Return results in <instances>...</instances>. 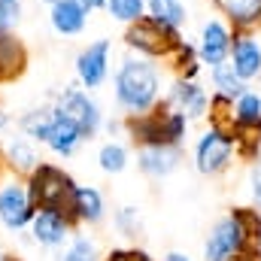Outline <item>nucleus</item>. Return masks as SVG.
<instances>
[{
  "label": "nucleus",
  "instance_id": "nucleus-1",
  "mask_svg": "<svg viewBox=\"0 0 261 261\" xmlns=\"http://www.w3.org/2000/svg\"><path fill=\"white\" fill-rule=\"evenodd\" d=\"M116 103L122 113L137 116L152 110L161 100V70L155 64V58H143V55H128L119 70H116Z\"/></svg>",
  "mask_w": 261,
  "mask_h": 261
},
{
  "label": "nucleus",
  "instance_id": "nucleus-2",
  "mask_svg": "<svg viewBox=\"0 0 261 261\" xmlns=\"http://www.w3.org/2000/svg\"><path fill=\"white\" fill-rule=\"evenodd\" d=\"M186 128H189V119L179 110H173L167 100H158L152 110L125 119V130L137 146H161V143L179 146Z\"/></svg>",
  "mask_w": 261,
  "mask_h": 261
},
{
  "label": "nucleus",
  "instance_id": "nucleus-3",
  "mask_svg": "<svg viewBox=\"0 0 261 261\" xmlns=\"http://www.w3.org/2000/svg\"><path fill=\"white\" fill-rule=\"evenodd\" d=\"M28 195L34 210H58L70 216V203H73V192H76V179L67 173L64 167L52 164V161H40L28 176H24Z\"/></svg>",
  "mask_w": 261,
  "mask_h": 261
},
{
  "label": "nucleus",
  "instance_id": "nucleus-4",
  "mask_svg": "<svg viewBox=\"0 0 261 261\" xmlns=\"http://www.w3.org/2000/svg\"><path fill=\"white\" fill-rule=\"evenodd\" d=\"M125 43L130 52H137L143 58H170V52L182 43V37H179V31L155 21L152 15H143L134 24H128Z\"/></svg>",
  "mask_w": 261,
  "mask_h": 261
},
{
  "label": "nucleus",
  "instance_id": "nucleus-5",
  "mask_svg": "<svg viewBox=\"0 0 261 261\" xmlns=\"http://www.w3.org/2000/svg\"><path fill=\"white\" fill-rule=\"evenodd\" d=\"M34 213L37 210L31 203L24 176H15L6 167H0V225L9 234H21V231H28Z\"/></svg>",
  "mask_w": 261,
  "mask_h": 261
},
{
  "label": "nucleus",
  "instance_id": "nucleus-6",
  "mask_svg": "<svg viewBox=\"0 0 261 261\" xmlns=\"http://www.w3.org/2000/svg\"><path fill=\"white\" fill-rule=\"evenodd\" d=\"M61 113H64L67 119L76 125V128L82 130V137L85 140H91V137H97V130L103 128V113H100V103L79 85V82H73V85H64L58 94H55V100H52Z\"/></svg>",
  "mask_w": 261,
  "mask_h": 261
},
{
  "label": "nucleus",
  "instance_id": "nucleus-7",
  "mask_svg": "<svg viewBox=\"0 0 261 261\" xmlns=\"http://www.w3.org/2000/svg\"><path fill=\"white\" fill-rule=\"evenodd\" d=\"M249 246H252V237L246 234L240 216L231 213L222 222H216V228L210 231L203 246V261H237Z\"/></svg>",
  "mask_w": 261,
  "mask_h": 261
},
{
  "label": "nucleus",
  "instance_id": "nucleus-8",
  "mask_svg": "<svg viewBox=\"0 0 261 261\" xmlns=\"http://www.w3.org/2000/svg\"><path fill=\"white\" fill-rule=\"evenodd\" d=\"M110 55H113V40L100 37L94 43H88L85 49H79L73 70H76V82L91 91V88H100L110 76Z\"/></svg>",
  "mask_w": 261,
  "mask_h": 261
},
{
  "label": "nucleus",
  "instance_id": "nucleus-9",
  "mask_svg": "<svg viewBox=\"0 0 261 261\" xmlns=\"http://www.w3.org/2000/svg\"><path fill=\"white\" fill-rule=\"evenodd\" d=\"M28 234L40 249H61L76 234V222L58 210H37L31 225H28Z\"/></svg>",
  "mask_w": 261,
  "mask_h": 261
},
{
  "label": "nucleus",
  "instance_id": "nucleus-10",
  "mask_svg": "<svg viewBox=\"0 0 261 261\" xmlns=\"http://www.w3.org/2000/svg\"><path fill=\"white\" fill-rule=\"evenodd\" d=\"M231 155H234V137L222 128H210L195 146V167L203 176L222 173L231 164Z\"/></svg>",
  "mask_w": 261,
  "mask_h": 261
},
{
  "label": "nucleus",
  "instance_id": "nucleus-11",
  "mask_svg": "<svg viewBox=\"0 0 261 261\" xmlns=\"http://www.w3.org/2000/svg\"><path fill=\"white\" fill-rule=\"evenodd\" d=\"M231 43L234 40H231L228 24L219 21V18H206L203 28H200V40H197V46H195L200 64H206V67L225 64L228 55H231Z\"/></svg>",
  "mask_w": 261,
  "mask_h": 261
},
{
  "label": "nucleus",
  "instance_id": "nucleus-12",
  "mask_svg": "<svg viewBox=\"0 0 261 261\" xmlns=\"http://www.w3.org/2000/svg\"><path fill=\"white\" fill-rule=\"evenodd\" d=\"M0 158H3V167L15 176H28L43 158L37 152V143L28 140L24 134H12L0 143Z\"/></svg>",
  "mask_w": 261,
  "mask_h": 261
},
{
  "label": "nucleus",
  "instance_id": "nucleus-13",
  "mask_svg": "<svg viewBox=\"0 0 261 261\" xmlns=\"http://www.w3.org/2000/svg\"><path fill=\"white\" fill-rule=\"evenodd\" d=\"M167 103H170L173 110H179L189 122H192V119H203L206 110H210V97H206V91L197 85L195 79H182V76L170 85Z\"/></svg>",
  "mask_w": 261,
  "mask_h": 261
},
{
  "label": "nucleus",
  "instance_id": "nucleus-14",
  "mask_svg": "<svg viewBox=\"0 0 261 261\" xmlns=\"http://www.w3.org/2000/svg\"><path fill=\"white\" fill-rule=\"evenodd\" d=\"M179 146H140L137 149V167L152 176V179H161V176H170L176 167H179Z\"/></svg>",
  "mask_w": 261,
  "mask_h": 261
},
{
  "label": "nucleus",
  "instance_id": "nucleus-15",
  "mask_svg": "<svg viewBox=\"0 0 261 261\" xmlns=\"http://www.w3.org/2000/svg\"><path fill=\"white\" fill-rule=\"evenodd\" d=\"M82 143H85L82 130L76 128L64 113L58 110V116H55L52 128H49L46 140H43V146H46L52 155H58V158H73V155L79 152V146H82Z\"/></svg>",
  "mask_w": 261,
  "mask_h": 261
},
{
  "label": "nucleus",
  "instance_id": "nucleus-16",
  "mask_svg": "<svg viewBox=\"0 0 261 261\" xmlns=\"http://www.w3.org/2000/svg\"><path fill=\"white\" fill-rule=\"evenodd\" d=\"M107 216V200L100 195V189L94 186H76L73 203H70V219L76 225H97Z\"/></svg>",
  "mask_w": 261,
  "mask_h": 261
},
{
  "label": "nucleus",
  "instance_id": "nucleus-17",
  "mask_svg": "<svg viewBox=\"0 0 261 261\" xmlns=\"http://www.w3.org/2000/svg\"><path fill=\"white\" fill-rule=\"evenodd\" d=\"M88 24V12L73 3V0H58L49 6V28L58 37H79Z\"/></svg>",
  "mask_w": 261,
  "mask_h": 261
},
{
  "label": "nucleus",
  "instance_id": "nucleus-18",
  "mask_svg": "<svg viewBox=\"0 0 261 261\" xmlns=\"http://www.w3.org/2000/svg\"><path fill=\"white\" fill-rule=\"evenodd\" d=\"M28 70V46L12 34H0V85L15 82Z\"/></svg>",
  "mask_w": 261,
  "mask_h": 261
},
{
  "label": "nucleus",
  "instance_id": "nucleus-19",
  "mask_svg": "<svg viewBox=\"0 0 261 261\" xmlns=\"http://www.w3.org/2000/svg\"><path fill=\"white\" fill-rule=\"evenodd\" d=\"M228 58H231L234 73H237L243 82L255 79V76L261 73V46L252 40V37H240V40H234Z\"/></svg>",
  "mask_w": 261,
  "mask_h": 261
},
{
  "label": "nucleus",
  "instance_id": "nucleus-20",
  "mask_svg": "<svg viewBox=\"0 0 261 261\" xmlns=\"http://www.w3.org/2000/svg\"><path fill=\"white\" fill-rule=\"evenodd\" d=\"M55 116H58V107L55 103H43V107H34V110L21 113L18 122H15V128H18V134H24L28 140L43 143L49 128H52V122H55Z\"/></svg>",
  "mask_w": 261,
  "mask_h": 261
},
{
  "label": "nucleus",
  "instance_id": "nucleus-21",
  "mask_svg": "<svg viewBox=\"0 0 261 261\" xmlns=\"http://www.w3.org/2000/svg\"><path fill=\"white\" fill-rule=\"evenodd\" d=\"M146 15H152L155 21H161L173 31H179L189 21L186 0H146Z\"/></svg>",
  "mask_w": 261,
  "mask_h": 261
},
{
  "label": "nucleus",
  "instance_id": "nucleus-22",
  "mask_svg": "<svg viewBox=\"0 0 261 261\" xmlns=\"http://www.w3.org/2000/svg\"><path fill=\"white\" fill-rule=\"evenodd\" d=\"M261 128V97L243 91L234 103V130H258Z\"/></svg>",
  "mask_w": 261,
  "mask_h": 261
},
{
  "label": "nucleus",
  "instance_id": "nucleus-23",
  "mask_svg": "<svg viewBox=\"0 0 261 261\" xmlns=\"http://www.w3.org/2000/svg\"><path fill=\"white\" fill-rule=\"evenodd\" d=\"M58 261H100L97 240L88 237V234H73L64 246H61Z\"/></svg>",
  "mask_w": 261,
  "mask_h": 261
},
{
  "label": "nucleus",
  "instance_id": "nucleus-24",
  "mask_svg": "<svg viewBox=\"0 0 261 261\" xmlns=\"http://www.w3.org/2000/svg\"><path fill=\"white\" fill-rule=\"evenodd\" d=\"M210 73H213L216 94H222V97L234 100V97H240V94L246 91V82L234 73V67H231V64H216V67H210Z\"/></svg>",
  "mask_w": 261,
  "mask_h": 261
},
{
  "label": "nucleus",
  "instance_id": "nucleus-25",
  "mask_svg": "<svg viewBox=\"0 0 261 261\" xmlns=\"http://www.w3.org/2000/svg\"><path fill=\"white\" fill-rule=\"evenodd\" d=\"M219 6L237 28H249L261 18V0H219Z\"/></svg>",
  "mask_w": 261,
  "mask_h": 261
},
{
  "label": "nucleus",
  "instance_id": "nucleus-26",
  "mask_svg": "<svg viewBox=\"0 0 261 261\" xmlns=\"http://www.w3.org/2000/svg\"><path fill=\"white\" fill-rule=\"evenodd\" d=\"M97 167H100L103 173H110V176L122 173V170L128 167V149H125L122 143H116V140L103 143V146L97 149Z\"/></svg>",
  "mask_w": 261,
  "mask_h": 261
},
{
  "label": "nucleus",
  "instance_id": "nucleus-27",
  "mask_svg": "<svg viewBox=\"0 0 261 261\" xmlns=\"http://www.w3.org/2000/svg\"><path fill=\"white\" fill-rule=\"evenodd\" d=\"M103 9L110 12L113 21H119V24H134L137 18L146 15V0H107Z\"/></svg>",
  "mask_w": 261,
  "mask_h": 261
},
{
  "label": "nucleus",
  "instance_id": "nucleus-28",
  "mask_svg": "<svg viewBox=\"0 0 261 261\" xmlns=\"http://www.w3.org/2000/svg\"><path fill=\"white\" fill-rule=\"evenodd\" d=\"M21 0L18 3H0V34H12L18 24H21Z\"/></svg>",
  "mask_w": 261,
  "mask_h": 261
},
{
  "label": "nucleus",
  "instance_id": "nucleus-29",
  "mask_svg": "<svg viewBox=\"0 0 261 261\" xmlns=\"http://www.w3.org/2000/svg\"><path fill=\"white\" fill-rule=\"evenodd\" d=\"M116 228H119L125 237H134V234H137V228H140V213H137V206H122V210L116 213Z\"/></svg>",
  "mask_w": 261,
  "mask_h": 261
},
{
  "label": "nucleus",
  "instance_id": "nucleus-30",
  "mask_svg": "<svg viewBox=\"0 0 261 261\" xmlns=\"http://www.w3.org/2000/svg\"><path fill=\"white\" fill-rule=\"evenodd\" d=\"M100 261H155L146 249H137V246H119V249H110L107 258Z\"/></svg>",
  "mask_w": 261,
  "mask_h": 261
},
{
  "label": "nucleus",
  "instance_id": "nucleus-31",
  "mask_svg": "<svg viewBox=\"0 0 261 261\" xmlns=\"http://www.w3.org/2000/svg\"><path fill=\"white\" fill-rule=\"evenodd\" d=\"M73 3H79L88 15H91V12H100V9L107 6V0H73Z\"/></svg>",
  "mask_w": 261,
  "mask_h": 261
},
{
  "label": "nucleus",
  "instance_id": "nucleus-32",
  "mask_svg": "<svg viewBox=\"0 0 261 261\" xmlns=\"http://www.w3.org/2000/svg\"><path fill=\"white\" fill-rule=\"evenodd\" d=\"M9 128H12V119H9V116H6V110L0 107V134H6Z\"/></svg>",
  "mask_w": 261,
  "mask_h": 261
},
{
  "label": "nucleus",
  "instance_id": "nucleus-33",
  "mask_svg": "<svg viewBox=\"0 0 261 261\" xmlns=\"http://www.w3.org/2000/svg\"><path fill=\"white\" fill-rule=\"evenodd\" d=\"M164 261H192V258L182 255V252H170V255H164Z\"/></svg>",
  "mask_w": 261,
  "mask_h": 261
},
{
  "label": "nucleus",
  "instance_id": "nucleus-34",
  "mask_svg": "<svg viewBox=\"0 0 261 261\" xmlns=\"http://www.w3.org/2000/svg\"><path fill=\"white\" fill-rule=\"evenodd\" d=\"M255 197H258V203H261V173H255Z\"/></svg>",
  "mask_w": 261,
  "mask_h": 261
},
{
  "label": "nucleus",
  "instance_id": "nucleus-35",
  "mask_svg": "<svg viewBox=\"0 0 261 261\" xmlns=\"http://www.w3.org/2000/svg\"><path fill=\"white\" fill-rule=\"evenodd\" d=\"M0 261H15L12 255H6V252H0Z\"/></svg>",
  "mask_w": 261,
  "mask_h": 261
},
{
  "label": "nucleus",
  "instance_id": "nucleus-36",
  "mask_svg": "<svg viewBox=\"0 0 261 261\" xmlns=\"http://www.w3.org/2000/svg\"><path fill=\"white\" fill-rule=\"evenodd\" d=\"M40 3H46V6H52V3H58V0H40Z\"/></svg>",
  "mask_w": 261,
  "mask_h": 261
},
{
  "label": "nucleus",
  "instance_id": "nucleus-37",
  "mask_svg": "<svg viewBox=\"0 0 261 261\" xmlns=\"http://www.w3.org/2000/svg\"><path fill=\"white\" fill-rule=\"evenodd\" d=\"M0 3H18V0H0Z\"/></svg>",
  "mask_w": 261,
  "mask_h": 261
},
{
  "label": "nucleus",
  "instance_id": "nucleus-38",
  "mask_svg": "<svg viewBox=\"0 0 261 261\" xmlns=\"http://www.w3.org/2000/svg\"><path fill=\"white\" fill-rule=\"evenodd\" d=\"M15 261H18V258H15Z\"/></svg>",
  "mask_w": 261,
  "mask_h": 261
}]
</instances>
